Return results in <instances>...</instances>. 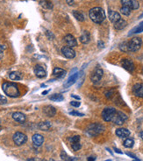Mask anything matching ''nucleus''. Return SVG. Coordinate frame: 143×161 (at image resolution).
I'll return each mask as SVG.
<instances>
[{
  "mask_svg": "<svg viewBox=\"0 0 143 161\" xmlns=\"http://www.w3.org/2000/svg\"><path fill=\"white\" fill-rule=\"evenodd\" d=\"M2 90L7 96L12 97V98L18 97L20 95L18 85L13 82H9V81L4 82L2 85Z\"/></svg>",
  "mask_w": 143,
  "mask_h": 161,
  "instance_id": "obj_1",
  "label": "nucleus"
},
{
  "mask_svg": "<svg viewBox=\"0 0 143 161\" xmlns=\"http://www.w3.org/2000/svg\"><path fill=\"white\" fill-rule=\"evenodd\" d=\"M89 16L94 23L100 24L106 19V12L101 7H94L89 10Z\"/></svg>",
  "mask_w": 143,
  "mask_h": 161,
  "instance_id": "obj_2",
  "label": "nucleus"
},
{
  "mask_svg": "<svg viewBox=\"0 0 143 161\" xmlns=\"http://www.w3.org/2000/svg\"><path fill=\"white\" fill-rule=\"evenodd\" d=\"M104 131H105V126L100 125V124H98V123H94V124H91L90 125H89L88 129H87V133L91 137H94V136H97V135L102 133Z\"/></svg>",
  "mask_w": 143,
  "mask_h": 161,
  "instance_id": "obj_3",
  "label": "nucleus"
},
{
  "mask_svg": "<svg viewBox=\"0 0 143 161\" xmlns=\"http://www.w3.org/2000/svg\"><path fill=\"white\" fill-rule=\"evenodd\" d=\"M128 51H131V52H136L138 51L142 44V41L140 38L138 37H134L133 39H131L128 42Z\"/></svg>",
  "mask_w": 143,
  "mask_h": 161,
  "instance_id": "obj_4",
  "label": "nucleus"
},
{
  "mask_svg": "<svg viewBox=\"0 0 143 161\" xmlns=\"http://www.w3.org/2000/svg\"><path fill=\"white\" fill-rule=\"evenodd\" d=\"M117 110L114 108H106L102 112V117L106 122H110L115 116Z\"/></svg>",
  "mask_w": 143,
  "mask_h": 161,
  "instance_id": "obj_5",
  "label": "nucleus"
},
{
  "mask_svg": "<svg viewBox=\"0 0 143 161\" xmlns=\"http://www.w3.org/2000/svg\"><path fill=\"white\" fill-rule=\"evenodd\" d=\"M12 140H13V142H14V144H15L16 145H18V146H19V145H22V144H24L27 142V135H25L24 133L17 131V132H15L14 135H13Z\"/></svg>",
  "mask_w": 143,
  "mask_h": 161,
  "instance_id": "obj_6",
  "label": "nucleus"
},
{
  "mask_svg": "<svg viewBox=\"0 0 143 161\" xmlns=\"http://www.w3.org/2000/svg\"><path fill=\"white\" fill-rule=\"evenodd\" d=\"M126 119H127V116L125 114H124L121 111H117L115 116H113L112 121L118 125H121L126 121Z\"/></svg>",
  "mask_w": 143,
  "mask_h": 161,
  "instance_id": "obj_7",
  "label": "nucleus"
},
{
  "mask_svg": "<svg viewBox=\"0 0 143 161\" xmlns=\"http://www.w3.org/2000/svg\"><path fill=\"white\" fill-rule=\"evenodd\" d=\"M103 74H104L103 70H102L100 68H95V69L93 70V72L91 73L90 80H92L93 82H99V80L102 79Z\"/></svg>",
  "mask_w": 143,
  "mask_h": 161,
  "instance_id": "obj_8",
  "label": "nucleus"
},
{
  "mask_svg": "<svg viewBox=\"0 0 143 161\" xmlns=\"http://www.w3.org/2000/svg\"><path fill=\"white\" fill-rule=\"evenodd\" d=\"M62 54L67 59H73V58L76 57L75 50L72 47H70L68 46H63V48H62Z\"/></svg>",
  "mask_w": 143,
  "mask_h": 161,
  "instance_id": "obj_9",
  "label": "nucleus"
},
{
  "mask_svg": "<svg viewBox=\"0 0 143 161\" xmlns=\"http://www.w3.org/2000/svg\"><path fill=\"white\" fill-rule=\"evenodd\" d=\"M123 6L128 7L131 10H137L140 7V4L137 0H121Z\"/></svg>",
  "mask_w": 143,
  "mask_h": 161,
  "instance_id": "obj_10",
  "label": "nucleus"
},
{
  "mask_svg": "<svg viewBox=\"0 0 143 161\" xmlns=\"http://www.w3.org/2000/svg\"><path fill=\"white\" fill-rule=\"evenodd\" d=\"M64 42L66 43V45L70 47H75L77 46V41L76 39H75L74 36H72L71 34H67V35L64 37Z\"/></svg>",
  "mask_w": 143,
  "mask_h": 161,
  "instance_id": "obj_11",
  "label": "nucleus"
},
{
  "mask_svg": "<svg viewBox=\"0 0 143 161\" xmlns=\"http://www.w3.org/2000/svg\"><path fill=\"white\" fill-rule=\"evenodd\" d=\"M122 67L125 68V70L129 72H133L134 70V64L133 61H131L130 59H124L121 62Z\"/></svg>",
  "mask_w": 143,
  "mask_h": 161,
  "instance_id": "obj_12",
  "label": "nucleus"
},
{
  "mask_svg": "<svg viewBox=\"0 0 143 161\" xmlns=\"http://www.w3.org/2000/svg\"><path fill=\"white\" fill-rule=\"evenodd\" d=\"M133 92L134 94L138 96L143 98V84L142 83H136L133 87Z\"/></svg>",
  "mask_w": 143,
  "mask_h": 161,
  "instance_id": "obj_13",
  "label": "nucleus"
},
{
  "mask_svg": "<svg viewBox=\"0 0 143 161\" xmlns=\"http://www.w3.org/2000/svg\"><path fill=\"white\" fill-rule=\"evenodd\" d=\"M34 74H35V75L38 78H44V77H46V75H47L46 70L43 68V67H41L40 65H36L35 67H34Z\"/></svg>",
  "mask_w": 143,
  "mask_h": 161,
  "instance_id": "obj_14",
  "label": "nucleus"
},
{
  "mask_svg": "<svg viewBox=\"0 0 143 161\" xmlns=\"http://www.w3.org/2000/svg\"><path fill=\"white\" fill-rule=\"evenodd\" d=\"M43 112H44L45 115H47L49 117H52V116H54L56 114V109L52 105H47L43 109Z\"/></svg>",
  "mask_w": 143,
  "mask_h": 161,
  "instance_id": "obj_15",
  "label": "nucleus"
},
{
  "mask_svg": "<svg viewBox=\"0 0 143 161\" xmlns=\"http://www.w3.org/2000/svg\"><path fill=\"white\" fill-rule=\"evenodd\" d=\"M32 140H33V143H34V144L35 146H41L43 144V142H44V137L41 134L35 133V134L33 136Z\"/></svg>",
  "mask_w": 143,
  "mask_h": 161,
  "instance_id": "obj_16",
  "label": "nucleus"
},
{
  "mask_svg": "<svg viewBox=\"0 0 143 161\" xmlns=\"http://www.w3.org/2000/svg\"><path fill=\"white\" fill-rule=\"evenodd\" d=\"M12 118H13L16 122H18V123H20V124L25 123V121H26V119H27L25 114H23V113H21V112H18V111L14 112V113L12 114Z\"/></svg>",
  "mask_w": 143,
  "mask_h": 161,
  "instance_id": "obj_17",
  "label": "nucleus"
},
{
  "mask_svg": "<svg viewBox=\"0 0 143 161\" xmlns=\"http://www.w3.org/2000/svg\"><path fill=\"white\" fill-rule=\"evenodd\" d=\"M78 75H79V74L78 73H76V74H73L72 75L70 76V78L68 79L67 80V82H65L64 83V88H69V87H70L71 85H73L76 80H77V78H78Z\"/></svg>",
  "mask_w": 143,
  "mask_h": 161,
  "instance_id": "obj_18",
  "label": "nucleus"
},
{
  "mask_svg": "<svg viewBox=\"0 0 143 161\" xmlns=\"http://www.w3.org/2000/svg\"><path fill=\"white\" fill-rule=\"evenodd\" d=\"M66 74H67V72L63 68H54V71H53V75L57 79L63 78L66 75Z\"/></svg>",
  "mask_w": 143,
  "mask_h": 161,
  "instance_id": "obj_19",
  "label": "nucleus"
},
{
  "mask_svg": "<svg viewBox=\"0 0 143 161\" xmlns=\"http://www.w3.org/2000/svg\"><path fill=\"white\" fill-rule=\"evenodd\" d=\"M109 18H110V20L114 24V23H116L117 21H119V20L121 18V17H120V15H119V12L110 10V11H109Z\"/></svg>",
  "mask_w": 143,
  "mask_h": 161,
  "instance_id": "obj_20",
  "label": "nucleus"
},
{
  "mask_svg": "<svg viewBox=\"0 0 143 161\" xmlns=\"http://www.w3.org/2000/svg\"><path fill=\"white\" fill-rule=\"evenodd\" d=\"M116 135L119 137H127L130 135V131L125 128H119L116 130Z\"/></svg>",
  "mask_w": 143,
  "mask_h": 161,
  "instance_id": "obj_21",
  "label": "nucleus"
},
{
  "mask_svg": "<svg viewBox=\"0 0 143 161\" xmlns=\"http://www.w3.org/2000/svg\"><path fill=\"white\" fill-rule=\"evenodd\" d=\"M89 39H90V35H89V32L83 31L80 37L81 42H82L83 44H87V43H89Z\"/></svg>",
  "mask_w": 143,
  "mask_h": 161,
  "instance_id": "obj_22",
  "label": "nucleus"
},
{
  "mask_svg": "<svg viewBox=\"0 0 143 161\" xmlns=\"http://www.w3.org/2000/svg\"><path fill=\"white\" fill-rule=\"evenodd\" d=\"M40 5L41 7H43L44 9L47 10H52L53 9V4L50 0H41L40 2Z\"/></svg>",
  "mask_w": 143,
  "mask_h": 161,
  "instance_id": "obj_23",
  "label": "nucleus"
},
{
  "mask_svg": "<svg viewBox=\"0 0 143 161\" xmlns=\"http://www.w3.org/2000/svg\"><path fill=\"white\" fill-rule=\"evenodd\" d=\"M126 21L124 20L123 18H120L119 21H117L116 23H114V27L116 28L117 30H122L126 27Z\"/></svg>",
  "mask_w": 143,
  "mask_h": 161,
  "instance_id": "obj_24",
  "label": "nucleus"
},
{
  "mask_svg": "<svg viewBox=\"0 0 143 161\" xmlns=\"http://www.w3.org/2000/svg\"><path fill=\"white\" fill-rule=\"evenodd\" d=\"M9 77L11 80H18L20 79H22V74L18 71H13L11 73H10Z\"/></svg>",
  "mask_w": 143,
  "mask_h": 161,
  "instance_id": "obj_25",
  "label": "nucleus"
},
{
  "mask_svg": "<svg viewBox=\"0 0 143 161\" xmlns=\"http://www.w3.org/2000/svg\"><path fill=\"white\" fill-rule=\"evenodd\" d=\"M51 126L52 125H51V124L49 122H41L39 125V128L41 131H48L51 128Z\"/></svg>",
  "mask_w": 143,
  "mask_h": 161,
  "instance_id": "obj_26",
  "label": "nucleus"
},
{
  "mask_svg": "<svg viewBox=\"0 0 143 161\" xmlns=\"http://www.w3.org/2000/svg\"><path fill=\"white\" fill-rule=\"evenodd\" d=\"M49 99L53 102H62L64 97H63V95L61 94H54L52 95L51 96H49Z\"/></svg>",
  "mask_w": 143,
  "mask_h": 161,
  "instance_id": "obj_27",
  "label": "nucleus"
},
{
  "mask_svg": "<svg viewBox=\"0 0 143 161\" xmlns=\"http://www.w3.org/2000/svg\"><path fill=\"white\" fill-rule=\"evenodd\" d=\"M143 32V24H140L138 27H134V29L129 33V34L128 35H131V34H133V33H142Z\"/></svg>",
  "mask_w": 143,
  "mask_h": 161,
  "instance_id": "obj_28",
  "label": "nucleus"
},
{
  "mask_svg": "<svg viewBox=\"0 0 143 161\" xmlns=\"http://www.w3.org/2000/svg\"><path fill=\"white\" fill-rule=\"evenodd\" d=\"M73 15H74V17L76 18L78 21H83L84 20L83 14L81 11H73Z\"/></svg>",
  "mask_w": 143,
  "mask_h": 161,
  "instance_id": "obj_29",
  "label": "nucleus"
},
{
  "mask_svg": "<svg viewBox=\"0 0 143 161\" xmlns=\"http://www.w3.org/2000/svg\"><path fill=\"white\" fill-rule=\"evenodd\" d=\"M134 141L132 138H126L124 141V146L126 148H132L134 146Z\"/></svg>",
  "mask_w": 143,
  "mask_h": 161,
  "instance_id": "obj_30",
  "label": "nucleus"
},
{
  "mask_svg": "<svg viewBox=\"0 0 143 161\" xmlns=\"http://www.w3.org/2000/svg\"><path fill=\"white\" fill-rule=\"evenodd\" d=\"M120 12L125 16H129L130 13H131V9L128 8V7H125V6H122L121 9H120Z\"/></svg>",
  "mask_w": 143,
  "mask_h": 161,
  "instance_id": "obj_31",
  "label": "nucleus"
},
{
  "mask_svg": "<svg viewBox=\"0 0 143 161\" xmlns=\"http://www.w3.org/2000/svg\"><path fill=\"white\" fill-rule=\"evenodd\" d=\"M69 141L70 142V144H74V143H77L80 141V137L79 136H73L69 138Z\"/></svg>",
  "mask_w": 143,
  "mask_h": 161,
  "instance_id": "obj_32",
  "label": "nucleus"
},
{
  "mask_svg": "<svg viewBox=\"0 0 143 161\" xmlns=\"http://www.w3.org/2000/svg\"><path fill=\"white\" fill-rule=\"evenodd\" d=\"M71 147H72V149H73V151L76 152V151L80 150L81 147H82V146H81V144H79V142H77V143L71 144Z\"/></svg>",
  "mask_w": 143,
  "mask_h": 161,
  "instance_id": "obj_33",
  "label": "nucleus"
},
{
  "mask_svg": "<svg viewBox=\"0 0 143 161\" xmlns=\"http://www.w3.org/2000/svg\"><path fill=\"white\" fill-rule=\"evenodd\" d=\"M119 48H120V50H122V51H124V52L128 51V44H127V42L122 43L121 45L119 46Z\"/></svg>",
  "mask_w": 143,
  "mask_h": 161,
  "instance_id": "obj_34",
  "label": "nucleus"
},
{
  "mask_svg": "<svg viewBox=\"0 0 143 161\" xmlns=\"http://www.w3.org/2000/svg\"><path fill=\"white\" fill-rule=\"evenodd\" d=\"M70 115H71V116H84V114L80 113V112H77V111H70Z\"/></svg>",
  "mask_w": 143,
  "mask_h": 161,
  "instance_id": "obj_35",
  "label": "nucleus"
},
{
  "mask_svg": "<svg viewBox=\"0 0 143 161\" xmlns=\"http://www.w3.org/2000/svg\"><path fill=\"white\" fill-rule=\"evenodd\" d=\"M70 105L73 106V107L77 108L81 105V103L80 102H78V101H71V102H70Z\"/></svg>",
  "mask_w": 143,
  "mask_h": 161,
  "instance_id": "obj_36",
  "label": "nucleus"
},
{
  "mask_svg": "<svg viewBox=\"0 0 143 161\" xmlns=\"http://www.w3.org/2000/svg\"><path fill=\"white\" fill-rule=\"evenodd\" d=\"M5 49V46L3 45H0V60L4 57V51Z\"/></svg>",
  "mask_w": 143,
  "mask_h": 161,
  "instance_id": "obj_37",
  "label": "nucleus"
},
{
  "mask_svg": "<svg viewBox=\"0 0 143 161\" xmlns=\"http://www.w3.org/2000/svg\"><path fill=\"white\" fill-rule=\"evenodd\" d=\"M6 103H7V99L5 98V96H3L0 95V105L5 104Z\"/></svg>",
  "mask_w": 143,
  "mask_h": 161,
  "instance_id": "obj_38",
  "label": "nucleus"
},
{
  "mask_svg": "<svg viewBox=\"0 0 143 161\" xmlns=\"http://www.w3.org/2000/svg\"><path fill=\"white\" fill-rule=\"evenodd\" d=\"M66 2H67V4H68L69 5H70V6H72V5H74V3H75L74 0H66Z\"/></svg>",
  "mask_w": 143,
  "mask_h": 161,
  "instance_id": "obj_39",
  "label": "nucleus"
},
{
  "mask_svg": "<svg viewBox=\"0 0 143 161\" xmlns=\"http://www.w3.org/2000/svg\"><path fill=\"white\" fill-rule=\"evenodd\" d=\"M27 161H41L40 159H38V158H30V159H28Z\"/></svg>",
  "mask_w": 143,
  "mask_h": 161,
  "instance_id": "obj_40",
  "label": "nucleus"
},
{
  "mask_svg": "<svg viewBox=\"0 0 143 161\" xmlns=\"http://www.w3.org/2000/svg\"><path fill=\"white\" fill-rule=\"evenodd\" d=\"M128 156H130V157H132L133 159H136V160H138V161H140L139 159H137V158H136V156H134V155H133V154H131V153H126Z\"/></svg>",
  "mask_w": 143,
  "mask_h": 161,
  "instance_id": "obj_41",
  "label": "nucleus"
},
{
  "mask_svg": "<svg viewBox=\"0 0 143 161\" xmlns=\"http://www.w3.org/2000/svg\"><path fill=\"white\" fill-rule=\"evenodd\" d=\"M114 151H115V152H116L117 153H119V154H122V153H123V152H121V151H120L119 149H117V148H114Z\"/></svg>",
  "mask_w": 143,
  "mask_h": 161,
  "instance_id": "obj_42",
  "label": "nucleus"
},
{
  "mask_svg": "<svg viewBox=\"0 0 143 161\" xmlns=\"http://www.w3.org/2000/svg\"><path fill=\"white\" fill-rule=\"evenodd\" d=\"M99 47H104V43L102 42V41H99Z\"/></svg>",
  "mask_w": 143,
  "mask_h": 161,
  "instance_id": "obj_43",
  "label": "nucleus"
},
{
  "mask_svg": "<svg viewBox=\"0 0 143 161\" xmlns=\"http://www.w3.org/2000/svg\"><path fill=\"white\" fill-rule=\"evenodd\" d=\"M96 159V158H94V157H89L88 158V161H95Z\"/></svg>",
  "mask_w": 143,
  "mask_h": 161,
  "instance_id": "obj_44",
  "label": "nucleus"
},
{
  "mask_svg": "<svg viewBox=\"0 0 143 161\" xmlns=\"http://www.w3.org/2000/svg\"><path fill=\"white\" fill-rule=\"evenodd\" d=\"M71 96L73 98H76L77 99V100H80V97L79 96H75V95H71Z\"/></svg>",
  "mask_w": 143,
  "mask_h": 161,
  "instance_id": "obj_45",
  "label": "nucleus"
},
{
  "mask_svg": "<svg viewBox=\"0 0 143 161\" xmlns=\"http://www.w3.org/2000/svg\"><path fill=\"white\" fill-rule=\"evenodd\" d=\"M48 92H49V90H47V91H44V92L42 93V95H43V96H45V95H47V94Z\"/></svg>",
  "mask_w": 143,
  "mask_h": 161,
  "instance_id": "obj_46",
  "label": "nucleus"
},
{
  "mask_svg": "<svg viewBox=\"0 0 143 161\" xmlns=\"http://www.w3.org/2000/svg\"><path fill=\"white\" fill-rule=\"evenodd\" d=\"M140 137H141V139H143V131H141V134H140Z\"/></svg>",
  "mask_w": 143,
  "mask_h": 161,
  "instance_id": "obj_47",
  "label": "nucleus"
},
{
  "mask_svg": "<svg viewBox=\"0 0 143 161\" xmlns=\"http://www.w3.org/2000/svg\"><path fill=\"white\" fill-rule=\"evenodd\" d=\"M140 18H143V13L141 15V16H140Z\"/></svg>",
  "mask_w": 143,
  "mask_h": 161,
  "instance_id": "obj_48",
  "label": "nucleus"
},
{
  "mask_svg": "<svg viewBox=\"0 0 143 161\" xmlns=\"http://www.w3.org/2000/svg\"><path fill=\"white\" fill-rule=\"evenodd\" d=\"M106 161H112L111 159H108V160H106Z\"/></svg>",
  "mask_w": 143,
  "mask_h": 161,
  "instance_id": "obj_49",
  "label": "nucleus"
},
{
  "mask_svg": "<svg viewBox=\"0 0 143 161\" xmlns=\"http://www.w3.org/2000/svg\"><path fill=\"white\" fill-rule=\"evenodd\" d=\"M0 131H1V126H0Z\"/></svg>",
  "mask_w": 143,
  "mask_h": 161,
  "instance_id": "obj_50",
  "label": "nucleus"
},
{
  "mask_svg": "<svg viewBox=\"0 0 143 161\" xmlns=\"http://www.w3.org/2000/svg\"><path fill=\"white\" fill-rule=\"evenodd\" d=\"M141 24H143V22H141Z\"/></svg>",
  "mask_w": 143,
  "mask_h": 161,
  "instance_id": "obj_51",
  "label": "nucleus"
},
{
  "mask_svg": "<svg viewBox=\"0 0 143 161\" xmlns=\"http://www.w3.org/2000/svg\"><path fill=\"white\" fill-rule=\"evenodd\" d=\"M142 73H143V68H142Z\"/></svg>",
  "mask_w": 143,
  "mask_h": 161,
  "instance_id": "obj_52",
  "label": "nucleus"
}]
</instances>
